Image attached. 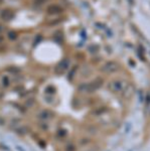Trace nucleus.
I'll use <instances>...</instances> for the list:
<instances>
[{
	"instance_id": "1",
	"label": "nucleus",
	"mask_w": 150,
	"mask_h": 151,
	"mask_svg": "<svg viewBox=\"0 0 150 151\" xmlns=\"http://www.w3.org/2000/svg\"><path fill=\"white\" fill-rule=\"evenodd\" d=\"M1 17L3 19H5V20H9V19L12 17V14L9 10H4L1 14Z\"/></svg>"
}]
</instances>
